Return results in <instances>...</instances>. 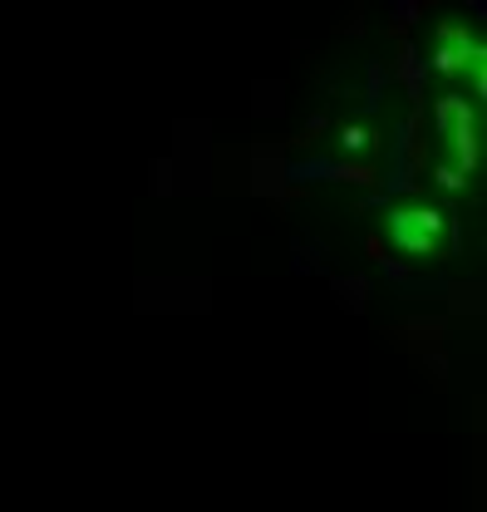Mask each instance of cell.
Wrapping results in <instances>:
<instances>
[{
  "label": "cell",
  "instance_id": "1",
  "mask_svg": "<svg viewBox=\"0 0 487 512\" xmlns=\"http://www.w3.org/2000/svg\"><path fill=\"white\" fill-rule=\"evenodd\" d=\"M443 232H448V212H438V207H394L384 217L389 247H399L409 261H433Z\"/></svg>",
  "mask_w": 487,
  "mask_h": 512
},
{
  "label": "cell",
  "instance_id": "2",
  "mask_svg": "<svg viewBox=\"0 0 487 512\" xmlns=\"http://www.w3.org/2000/svg\"><path fill=\"white\" fill-rule=\"evenodd\" d=\"M286 178L296 183H355V188H374L379 173L365 163H335V158H310V163H291Z\"/></svg>",
  "mask_w": 487,
  "mask_h": 512
},
{
  "label": "cell",
  "instance_id": "3",
  "mask_svg": "<svg viewBox=\"0 0 487 512\" xmlns=\"http://www.w3.org/2000/svg\"><path fill=\"white\" fill-rule=\"evenodd\" d=\"M478 50H483V45H473V35H468L463 25H443V30H438V50H433L428 69H433V74H463Z\"/></svg>",
  "mask_w": 487,
  "mask_h": 512
},
{
  "label": "cell",
  "instance_id": "4",
  "mask_svg": "<svg viewBox=\"0 0 487 512\" xmlns=\"http://www.w3.org/2000/svg\"><path fill=\"white\" fill-rule=\"evenodd\" d=\"M394 69H399V79H404V89H409V99H414V109H419V104H424L428 60H419V50H414L409 40H399V60H394Z\"/></svg>",
  "mask_w": 487,
  "mask_h": 512
},
{
  "label": "cell",
  "instance_id": "5",
  "mask_svg": "<svg viewBox=\"0 0 487 512\" xmlns=\"http://www.w3.org/2000/svg\"><path fill=\"white\" fill-rule=\"evenodd\" d=\"M463 119H473V104H468L463 94H443V99L433 104V128H438L443 138H448L453 128L463 124Z\"/></svg>",
  "mask_w": 487,
  "mask_h": 512
},
{
  "label": "cell",
  "instance_id": "6",
  "mask_svg": "<svg viewBox=\"0 0 487 512\" xmlns=\"http://www.w3.org/2000/svg\"><path fill=\"white\" fill-rule=\"evenodd\" d=\"M335 296H340V306H350V311H365L369 281H365V276H335Z\"/></svg>",
  "mask_w": 487,
  "mask_h": 512
},
{
  "label": "cell",
  "instance_id": "7",
  "mask_svg": "<svg viewBox=\"0 0 487 512\" xmlns=\"http://www.w3.org/2000/svg\"><path fill=\"white\" fill-rule=\"evenodd\" d=\"M374 148V133L365 124H345L340 128V153H369Z\"/></svg>",
  "mask_w": 487,
  "mask_h": 512
},
{
  "label": "cell",
  "instance_id": "8",
  "mask_svg": "<svg viewBox=\"0 0 487 512\" xmlns=\"http://www.w3.org/2000/svg\"><path fill=\"white\" fill-rule=\"evenodd\" d=\"M433 188H443V192H463V188H468V173H463L458 163H438V168H433Z\"/></svg>",
  "mask_w": 487,
  "mask_h": 512
},
{
  "label": "cell",
  "instance_id": "9",
  "mask_svg": "<svg viewBox=\"0 0 487 512\" xmlns=\"http://www.w3.org/2000/svg\"><path fill=\"white\" fill-rule=\"evenodd\" d=\"M374 261H379V271H384L389 281H409V266H404V261H394L389 252H384V256H374Z\"/></svg>",
  "mask_w": 487,
  "mask_h": 512
},
{
  "label": "cell",
  "instance_id": "10",
  "mask_svg": "<svg viewBox=\"0 0 487 512\" xmlns=\"http://www.w3.org/2000/svg\"><path fill=\"white\" fill-rule=\"evenodd\" d=\"M379 94H384V64H369V109H374V104H379Z\"/></svg>",
  "mask_w": 487,
  "mask_h": 512
},
{
  "label": "cell",
  "instance_id": "11",
  "mask_svg": "<svg viewBox=\"0 0 487 512\" xmlns=\"http://www.w3.org/2000/svg\"><path fill=\"white\" fill-rule=\"evenodd\" d=\"M320 133H325V119H310V128H305V138H301V143H315Z\"/></svg>",
  "mask_w": 487,
  "mask_h": 512
}]
</instances>
